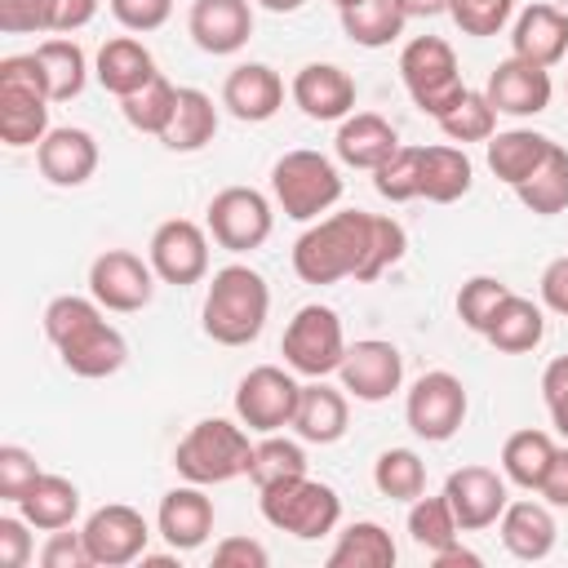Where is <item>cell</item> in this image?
Here are the masks:
<instances>
[{"label": "cell", "mask_w": 568, "mask_h": 568, "mask_svg": "<svg viewBox=\"0 0 568 568\" xmlns=\"http://www.w3.org/2000/svg\"><path fill=\"white\" fill-rule=\"evenodd\" d=\"M98 13V0H58V18H53V31L58 36H71L80 27H89Z\"/></svg>", "instance_id": "58"}, {"label": "cell", "mask_w": 568, "mask_h": 568, "mask_svg": "<svg viewBox=\"0 0 568 568\" xmlns=\"http://www.w3.org/2000/svg\"><path fill=\"white\" fill-rule=\"evenodd\" d=\"M155 528L169 541V550H195L213 532V501L204 497V484H182L160 497Z\"/></svg>", "instance_id": "20"}, {"label": "cell", "mask_w": 568, "mask_h": 568, "mask_svg": "<svg viewBox=\"0 0 568 568\" xmlns=\"http://www.w3.org/2000/svg\"><path fill=\"white\" fill-rule=\"evenodd\" d=\"M541 399L550 408V422L555 430L568 439V355H555L541 373Z\"/></svg>", "instance_id": "53"}, {"label": "cell", "mask_w": 568, "mask_h": 568, "mask_svg": "<svg viewBox=\"0 0 568 568\" xmlns=\"http://www.w3.org/2000/svg\"><path fill=\"white\" fill-rule=\"evenodd\" d=\"M36 169L53 186H84L98 173V142L89 129H49L44 142L36 146Z\"/></svg>", "instance_id": "18"}, {"label": "cell", "mask_w": 568, "mask_h": 568, "mask_svg": "<svg viewBox=\"0 0 568 568\" xmlns=\"http://www.w3.org/2000/svg\"><path fill=\"white\" fill-rule=\"evenodd\" d=\"M98 84L106 89V93H115V98H129V93H138L151 75H155V58H151V49L142 44V40H133V36H115V40H106L102 49H98Z\"/></svg>", "instance_id": "28"}, {"label": "cell", "mask_w": 568, "mask_h": 568, "mask_svg": "<svg viewBox=\"0 0 568 568\" xmlns=\"http://www.w3.org/2000/svg\"><path fill=\"white\" fill-rule=\"evenodd\" d=\"M155 280H160L155 266L142 262V257L129 253V248H106V253H98L93 266H89V293H93L106 311H120V315L142 311V306L151 302V293H155Z\"/></svg>", "instance_id": "13"}, {"label": "cell", "mask_w": 568, "mask_h": 568, "mask_svg": "<svg viewBox=\"0 0 568 568\" xmlns=\"http://www.w3.org/2000/svg\"><path fill=\"white\" fill-rule=\"evenodd\" d=\"M404 417H408V430L422 435L426 444H444L462 430L466 422V386L435 368V373H422L408 390V404H404Z\"/></svg>", "instance_id": "9"}, {"label": "cell", "mask_w": 568, "mask_h": 568, "mask_svg": "<svg viewBox=\"0 0 568 568\" xmlns=\"http://www.w3.org/2000/svg\"><path fill=\"white\" fill-rule=\"evenodd\" d=\"M257 506H262V519L271 528L293 532L302 541H315V537L333 532L337 528V515H342V497L328 484L311 479V475H297V479H284V484L262 488Z\"/></svg>", "instance_id": "6"}, {"label": "cell", "mask_w": 568, "mask_h": 568, "mask_svg": "<svg viewBox=\"0 0 568 568\" xmlns=\"http://www.w3.org/2000/svg\"><path fill=\"white\" fill-rule=\"evenodd\" d=\"M337 373H342V390H351L364 404H377V399H390L399 390L404 355L390 342H382V337H364V342L346 346Z\"/></svg>", "instance_id": "15"}, {"label": "cell", "mask_w": 568, "mask_h": 568, "mask_svg": "<svg viewBox=\"0 0 568 568\" xmlns=\"http://www.w3.org/2000/svg\"><path fill=\"white\" fill-rule=\"evenodd\" d=\"M488 102L501 111V115H537L550 106V71L537 67V62H524V58H506L493 67L488 75Z\"/></svg>", "instance_id": "19"}, {"label": "cell", "mask_w": 568, "mask_h": 568, "mask_svg": "<svg viewBox=\"0 0 568 568\" xmlns=\"http://www.w3.org/2000/svg\"><path fill=\"white\" fill-rule=\"evenodd\" d=\"M40 475H44L40 462L27 448H18V444H4L0 448V501H13L18 506Z\"/></svg>", "instance_id": "49"}, {"label": "cell", "mask_w": 568, "mask_h": 568, "mask_svg": "<svg viewBox=\"0 0 568 568\" xmlns=\"http://www.w3.org/2000/svg\"><path fill=\"white\" fill-rule=\"evenodd\" d=\"M501 546L524 564L546 559L555 550V515H550V506H541V501H506V510H501Z\"/></svg>", "instance_id": "27"}, {"label": "cell", "mask_w": 568, "mask_h": 568, "mask_svg": "<svg viewBox=\"0 0 568 568\" xmlns=\"http://www.w3.org/2000/svg\"><path fill=\"white\" fill-rule=\"evenodd\" d=\"M18 515L40 532L71 528V519L80 515V488L71 479H62V475H40L31 484V493L18 501Z\"/></svg>", "instance_id": "32"}, {"label": "cell", "mask_w": 568, "mask_h": 568, "mask_svg": "<svg viewBox=\"0 0 568 568\" xmlns=\"http://www.w3.org/2000/svg\"><path fill=\"white\" fill-rule=\"evenodd\" d=\"M395 559H399V550H395L390 532L373 519L351 524L337 537V546L328 550V568H395Z\"/></svg>", "instance_id": "35"}, {"label": "cell", "mask_w": 568, "mask_h": 568, "mask_svg": "<svg viewBox=\"0 0 568 568\" xmlns=\"http://www.w3.org/2000/svg\"><path fill=\"white\" fill-rule=\"evenodd\" d=\"M368 240H373V213H364V209L328 213L297 235L293 271L302 284H337L346 275L355 280V271L368 257Z\"/></svg>", "instance_id": "1"}, {"label": "cell", "mask_w": 568, "mask_h": 568, "mask_svg": "<svg viewBox=\"0 0 568 568\" xmlns=\"http://www.w3.org/2000/svg\"><path fill=\"white\" fill-rule=\"evenodd\" d=\"M253 462V444L244 435V422H226V417H204L195 422L178 448H173V466L186 484H226L235 475H248Z\"/></svg>", "instance_id": "3"}, {"label": "cell", "mask_w": 568, "mask_h": 568, "mask_svg": "<svg viewBox=\"0 0 568 568\" xmlns=\"http://www.w3.org/2000/svg\"><path fill=\"white\" fill-rule=\"evenodd\" d=\"M173 111H178V89L155 71L138 93H129V98H120V115L129 120V129H138V133H151V138H160L164 129H169V120H173Z\"/></svg>", "instance_id": "38"}, {"label": "cell", "mask_w": 568, "mask_h": 568, "mask_svg": "<svg viewBox=\"0 0 568 568\" xmlns=\"http://www.w3.org/2000/svg\"><path fill=\"white\" fill-rule=\"evenodd\" d=\"M58 0H0V31L4 36H36L53 31Z\"/></svg>", "instance_id": "50"}, {"label": "cell", "mask_w": 568, "mask_h": 568, "mask_svg": "<svg viewBox=\"0 0 568 568\" xmlns=\"http://www.w3.org/2000/svg\"><path fill=\"white\" fill-rule=\"evenodd\" d=\"M280 351H284V364L293 373H302V377H328V373H337L342 368V355H346V337H342L337 311L333 306H320V302L302 306L288 320Z\"/></svg>", "instance_id": "8"}, {"label": "cell", "mask_w": 568, "mask_h": 568, "mask_svg": "<svg viewBox=\"0 0 568 568\" xmlns=\"http://www.w3.org/2000/svg\"><path fill=\"white\" fill-rule=\"evenodd\" d=\"M80 532H84V546H89V555H93L98 568H124V564L142 559L146 555V537H151L146 519L133 506H124V501L98 506L84 519Z\"/></svg>", "instance_id": "14"}, {"label": "cell", "mask_w": 568, "mask_h": 568, "mask_svg": "<svg viewBox=\"0 0 568 568\" xmlns=\"http://www.w3.org/2000/svg\"><path fill=\"white\" fill-rule=\"evenodd\" d=\"M430 559H435V568H479V555H475V550H466L462 541H453V546L435 550Z\"/></svg>", "instance_id": "59"}, {"label": "cell", "mask_w": 568, "mask_h": 568, "mask_svg": "<svg viewBox=\"0 0 568 568\" xmlns=\"http://www.w3.org/2000/svg\"><path fill=\"white\" fill-rule=\"evenodd\" d=\"M93 320H102V302L98 297H80V293H62L44 306V337L53 346H62L71 333L89 328Z\"/></svg>", "instance_id": "47"}, {"label": "cell", "mask_w": 568, "mask_h": 568, "mask_svg": "<svg viewBox=\"0 0 568 568\" xmlns=\"http://www.w3.org/2000/svg\"><path fill=\"white\" fill-rule=\"evenodd\" d=\"M510 297V284H501L497 275H470L462 288H457V320L475 333L488 328V320L497 315V306Z\"/></svg>", "instance_id": "45"}, {"label": "cell", "mask_w": 568, "mask_h": 568, "mask_svg": "<svg viewBox=\"0 0 568 568\" xmlns=\"http://www.w3.org/2000/svg\"><path fill=\"white\" fill-rule=\"evenodd\" d=\"M31 524L22 515H0V568H27L31 564Z\"/></svg>", "instance_id": "54"}, {"label": "cell", "mask_w": 568, "mask_h": 568, "mask_svg": "<svg viewBox=\"0 0 568 568\" xmlns=\"http://www.w3.org/2000/svg\"><path fill=\"white\" fill-rule=\"evenodd\" d=\"M271 191L288 217L311 222L342 200V173L320 151H284L271 169Z\"/></svg>", "instance_id": "7"}, {"label": "cell", "mask_w": 568, "mask_h": 568, "mask_svg": "<svg viewBox=\"0 0 568 568\" xmlns=\"http://www.w3.org/2000/svg\"><path fill=\"white\" fill-rule=\"evenodd\" d=\"M373 186L382 200L390 204H404V200H417L422 195V146H399L386 164L373 169Z\"/></svg>", "instance_id": "44"}, {"label": "cell", "mask_w": 568, "mask_h": 568, "mask_svg": "<svg viewBox=\"0 0 568 568\" xmlns=\"http://www.w3.org/2000/svg\"><path fill=\"white\" fill-rule=\"evenodd\" d=\"M484 337H488L497 351H506V355H524V351L541 346V337H546V315H541L537 302L510 293V297L497 306V315L488 320Z\"/></svg>", "instance_id": "31"}, {"label": "cell", "mask_w": 568, "mask_h": 568, "mask_svg": "<svg viewBox=\"0 0 568 568\" xmlns=\"http://www.w3.org/2000/svg\"><path fill=\"white\" fill-rule=\"evenodd\" d=\"M178 555L182 550H173V555H142V564L146 568H178Z\"/></svg>", "instance_id": "62"}, {"label": "cell", "mask_w": 568, "mask_h": 568, "mask_svg": "<svg viewBox=\"0 0 568 568\" xmlns=\"http://www.w3.org/2000/svg\"><path fill=\"white\" fill-rule=\"evenodd\" d=\"M173 13V0H111V18L124 31H160Z\"/></svg>", "instance_id": "51"}, {"label": "cell", "mask_w": 568, "mask_h": 568, "mask_svg": "<svg viewBox=\"0 0 568 568\" xmlns=\"http://www.w3.org/2000/svg\"><path fill=\"white\" fill-rule=\"evenodd\" d=\"M346 395L333 390L324 377H311L297 395V413H293V430L306 439V444H337L346 435Z\"/></svg>", "instance_id": "26"}, {"label": "cell", "mask_w": 568, "mask_h": 568, "mask_svg": "<svg viewBox=\"0 0 568 568\" xmlns=\"http://www.w3.org/2000/svg\"><path fill=\"white\" fill-rule=\"evenodd\" d=\"M58 355H62V364H67L75 377H89V382H93V377H111V373L124 368L129 342H124V333H120L115 324L93 320L89 328L71 333V337L58 346Z\"/></svg>", "instance_id": "24"}, {"label": "cell", "mask_w": 568, "mask_h": 568, "mask_svg": "<svg viewBox=\"0 0 568 568\" xmlns=\"http://www.w3.org/2000/svg\"><path fill=\"white\" fill-rule=\"evenodd\" d=\"M186 27H191V40L204 53L226 58V53H240L248 44L253 9H248V0H191Z\"/></svg>", "instance_id": "17"}, {"label": "cell", "mask_w": 568, "mask_h": 568, "mask_svg": "<svg viewBox=\"0 0 568 568\" xmlns=\"http://www.w3.org/2000/svg\"><path fill=\"white\" fill-rule=\"evenodd\" d=\"M49 84L36 53H13L0 62V142L40 146L49 133Z\"/></svg>", "instance_id": "4"}, {"label": "cell", "mask_w": 568, "mask_h": 568, "mask_svg": "<svg viewBox=\"0 0 568 568\" xmlns=\"http://www.w3.org/2000/svg\"><path fill=\"white\" fill-rule=\"evenodd\" d=\"M541 302H546L555 315H568V253L555 257V262L541 271Z\"/></svg>", "instance_id": "56"}, {"label": "cell", "mask_w": 568, "mask_h": 568, "mask_svg": "<svg viewBox=\"0 0 568 568\" xmlns=\"http://www.w3.org/2000/svg\"><path fill=\"white\" fill-rule=\"evenodd\" d=\"M297 475H306V453H302V444H293V439H280L275 430H271L262 444H253L248 479L257 484V493H262V488H271V484L297 479Z\"/></svg>", "instance_id": "41"}, {"label": "cell", "mask_w": 568, "mask_h": 568, "mask_svg": "<svg viewBox=\"0 0 568 568\" xmlns=\"http://www.w3.org/2000/svg\"><path fill=\"white\" fill-rule=\"evenodd\" d=\"M40 568H93V555L84 546V532H49L44 550H40Z\"/></svg>", "instance_id": "52"}, {"label": "cell", "mask_w": 568, "mask_h": 568, "mask_svg": "<svg viewBox=\"0 0 568 568\" xmlns=\"http://www.w3.org/2000/svg\"><path fill=\"white\" fill-rule=\"evenodd\" d=\"M404 253H408V235H404V226H399L395 217L373 213V240H368V257H364V266L355 271V284H373V280L386 275Z\"/></svg>", "instance_id": "46"}, {"label": "cell", "mask_w": 568, "mask_h": 568, "mask_svg": "<svg viewBox=\"0 0 568 568\" xmlns=\"http://www.w3.org/2000/svg\"><path fill=\"white\" fill-rule=\"evenodd\" d=\"M36 58H40V71H44V84H49V98L53 102L80 98V89L89 80V62H84V49L75 40H67V36L40 40L36 44Z\"/></svg>", "instance_id": "36"}, {"label": "cell", "mask_w": 568, "mask_h": 568, "mask_svg": "<svg viewBox=\"0 0 568 568\" xmlns=\"http://www.w3.org/2000/svg\"><path fill=\"white\" fill-rule=\"evenodd\" d=\"M537 493L546 497V506H564L568 510V448H555V462H550V470H546Z\"/></svg>", "instance_id": "57"}, {"label": "cell", "mask_w": 568, "mask_h": 568, "mask_svg": "<svg viewBox=\"0 0 568 568\" xmlns=\"http://www.w3.org/2000/svg\"><path fill=\"white\" fill-rule=\"evenodd\" d=\"M470 182H475V164H470V155L462 146H448V142L422 146V195L430 204L462 200L470 191Z\"/></svg>", "instance_id": "30"}, {"label": "cell", "mask_w": 568, "mask_h": 568, "mask_svg": "<svg viewBox=\"0 0 568 568\" xmlns=\"http://www.w3.org/2000/svg\"><path fill=\"white\" fill-rule=\"evenodd\" d=\"M435 124L444 129L448 142H462V146H466V142H488V138L497 133V106L488 102V93L466 89L462 102H457L448 115H439Z\"/></svg>", "instance_id": "43"}, {"label": "cell", "mask_w": 568, "mask_h": 568, "mask_svg": "<svg viewBox=\"0 0 568 568\" xmlns=\"http://www.w3.org/2000/svg\"><path fill=\"white\" fill-rule=\"evenodd\" d=\"M209 235L231 248V253H248L262 248L271 235V204L262 191L253 186H222L209 200Z\"/></svg>", "instance_id": "11"}, {"label": "cell", "mask_w": 568, "mask_h": 568, "mask_svg": "<svg viewBox=\"0 0 568 568\" xmlns=\"http://www.w3.org/2000/svg\"><path fill=\"white\" fill-rule=\"evenodd\" d=\"M266 311H271L266 280L253 266L231 262V266L213 271V284L204 293L200 320H204V333L217 346H248L266 328Z\"/></svg>", "instance_id": "2"}, {"label": "cell", "mask_w": 568, "mask_h": 568, "mask_svg": "<svg viewBox=\"0 0 568 568\" xmlns=\"http://www.w3.org/2000/svg\"><path fill=\"white\" fill-rule=\"evenodd\" d=\"M448 13L466 36H497L510 22L515 0H448Z\"/></svg>", "instance_id": "48"}, {"label": "cell", "mask_w": 568, "mask_h": 568, "mask_svg": "<svg viewBox=\"0 0 568 568\" xmlns=\"http://www.w3.org/2000/svg\"><path fill=\"white\" fill-rule=\"evenodd\" d=\"M337 9H351V4H364V0H333Z\"/></svg>", "instance_id": "63"}, {"label": "cell", "mask_w": 568, "mask_h": 568, "mask_svg": "<svg viewBox=\"0 0 568 568\" xmlns=\"http://www.w3.org/2000/svg\"><path fill=\"white\" fill-rule=\"evenodd\" d=\"M444 497H448L462 532L493 528L506 510V475H497L488 466H462L444 479Z\"/></svg>", "instance_id": "16"}, {"label": "cell", "mask_w": 568, "mask_h": 568, "mask_svg": "<svg viewBox=\"0 0 568 568\" xmlns=\"http://www.w3.org/2000/svg\"><path fill=\"white\" fill-rule=\"evenodd\" d=\"M404 9V18H435V13H448V0H395Z\"/></svg>", "instance_id": "60"}, {"label": "cell", "mask_w": 568, "mask_h": 568, "mask_svg": "<svg viewBox=\"0 0 568 568\" xmlns=\"http://www.w3.org/2000/svg\"><path fill=\"white\" fill-rule=\"evenodd\" d=\"M333 146H337V160H342V164H351V169H368V173H373V169L386 164L404 142H399L395 124L382 120L377 111H351V115L337 124Z\"/></svg>", "instance_id": "23"}, {"label": "cell", "mask_w": 568, "mask_h": 568, "mask_svg": "<svg viewBox=\"0 0 568 568\" xmlns=\"http://www.w3.org/2000/svg\"><path fill=\"white\" fill-rule=\"evenodd\" d=\"M262 9H271V13H297L306 0H257Z\"/></svg>", "instance_id": "61"}, {"label": "cell", "mask_w": 568, "mask_h": 568, "mask_svg": "<svg viewBox=\"0 0 568 568\" xmlns=\"http://www.w3.org/2000/svg\"><path fill=\"white\" fill-rule=\"evenodd\" d=\"M555 439L546 435V430H515V435H506V444H501V475L510 479V484H519V488H528V493H537L541 488V479H546V470H550V462H555Z\"/></svg>", "instance_id": "34"}, {"label": "cell", "mask_w": 568, "mask_h": 568, "mask_svg": "<svg viewBox=\"0 0 568 568\" xmlns=\"http://www.w3.org/2000/svg\"><path fill=\"white\" fill-rule=\"evenodd\" d=\"M408 532H413V541H417L426 555H435V550H444V546L457 541L462 524H457L448 497L439 493V497H417V501H408Z\"/></svg>", "instance_id": "42"}, {"label": "cell", "mask_w": 568, "mask_h": 568, "mask_svg": "<svg viewBox=\"0 0 568 568\" xmlns=\"http://www.w3.org/2000/svg\"><path fill=\"white\" fill-rule=\"evenodd\" d=\"M510 44H515V58L537 62V67L550 71L555 62L568 58V13L559 4H528L515 18Z\"/></svg>", "instance_id": "25"}, {"label": "cell", "mask_w": 568, "mask_h": 568, "mask_svg": "<svg viewBox=\"0 0 568 568\" xmlns=\"http://www.w3.org/2000/svg\"><path fill=\"white\" fill-rule=\"evenodd\" d=\"M515 195H519V204H524L528 213H541V217L564 213V209H568V151L555 142L550 155L532 169V178H524V182L515 186Z\"/></svg>", "instance_id": "37"}, {"label": "cell", "mask_w": 568, "mask_h": 568, "mask_svg": "<svg viewBox=\"0 0 568 568\" xmlns=\"http://www.w3.org/2000/svg\"><path fill=\"white\" fill-rule=\"evenodd\" d=\"M217 133V106L204 89H178V111L169 120V129L160 133V142L169 151H200L209 146Z\"/></svg>", "instance_id": "33"}, {"label": "cell", "mask_w": 568, "mask_h": 568, "mask_svg": "<svg viewBox=\"0 0 568 568\" xmlns=\"http://www.w3.org/2000/svg\"><path fill=\"white\" fill-rule=\"evenodd\" d=\"M266 564H271V555L253 537H222L213 546V568H266Z\"/></svg>", "instance_id": "55"}, {"label": "cell", "mask_w": 568, "mask_h": 568, "mask_svg": "<svg viewBox=\"0 0 568 568\" xmlns=\"http://www.w3.org/2000/svg\"><path fill=\"white\" fill-rule=\"evenodd\" d=\"M297 395L302 386L275 368V364H257L240 377L235 386V417L248 426V430H280V426H293V413H297Z\"/></svg>", "instance_id": "10"}, {"label": "cell", "mask_w": 568, "mask_h": 568, "mask_svg": "<svg viewBox=\"0 0 568 568\" xmlns=\"http://www.w3.org/2000/svg\"><path fill=\"white\" fill-rule=\"evenodd\" d=\"M222 106L244 124H262L284 106V80L266 62H240L222 84Z\"/></svg>", "instance_id": "21"}, {"label": "cell", "mask_w": 568, "mask_h": 568, "mask_svg": "<svg viewBox=\"0 0 568 568\" xmlns=\"http://www.w3.org/2000/svg\"><path fill=\"white\" fill-rule=\"evenodd\" d=\"M373 484L390 501H417L426 493V466L413 448H386L373 462Z\"/></svg>", "instance_id": "40"}, {"label": "cell", "mask_w": 568, "mask_h": 568, "mask_svg": "<svg viewBox=\"0 0 568 568\" xmlns=\"http://www.w3.org/2000/svg\"><path fill=\"white\" fill-rule=\"evenodd\" d=\"M337 13H342V31L364 49L390 44L408 22L395 0H364V4H351V9H337Z\"/></svg>", "instance_id": "39"}, {"label": "cell", "mask_w": 568, "mask_h": 568, "mask_svg": "<svg viewBox=\"0 0 568 568\" xmlns=\"http://www.w3.org/2000/svg\"><path fill=\"white\" fill-rule=\"evenodd\" d=\"M399 75H404V89L417 102V111H426L430 120L448 115L462 102V93H466L462 71H457V53L439 36L408 40L404 53H399Z\"/></svg>", "instance_id": "5"}, {"label": "cell", "mask_w": 568, "mask_h": 568, "mask_svg": "<svg viewBox=\"0 0 568 568\" xmlns=\"http://www.w3.org/2000/svg\"><path fill=\"white\" fill-rule=\"evenodd\" d=\"M293 102L311 120H346L355 111V80L333 62H306L293 75Z\"/></svg>", "instance_id": "22"}, {"label": "cell", "mask_w": 568, "mask_h": 568, "mask_svg": "<svg viewBox=\"0 0 568 568\" xmlns=\"http://www.w3.org/2000/svg\"><path fill=\"white\" fill-rule=\"evenodd\" d=\"M550 138L546 133H532V129H506V133H493L488 138V169L493 178L519 186L524 178H532V169L550 155Z\"/></svg>", "instance_id": "29"}, {"label": "cell", "mask_w": 568, "mask_h": 568, "mask_svg": "<svg viewBox=\"0 0 568 568\" xmlns=\"http://www.w3.org/2000/svg\"><path fill=\"white\" fill-rule=\"evenodd\" d=\"M146 262L164 284H200L209 275V235L191 217H169L155 226L146 244Z\"/></svg>", "instance_id": "12"}]
</instances>
